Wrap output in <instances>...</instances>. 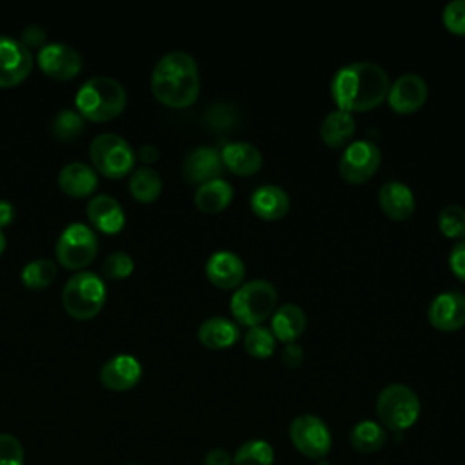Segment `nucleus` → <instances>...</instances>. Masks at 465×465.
I'll return each mask as SVG.
<instances>
[{"mask_svg": "<svg viewBox=\"0 0 465 465\" xmlns=\"http://www.w3.org/2000/svg\"><path fill=\"white\" fill-rule=\"evenodd\" d=\"M389 74L376 64L358 60L341 65L331 78V96L336 109L367 111L380 105L389 93Z\"/></svg>", "mask_w": 465, "mask_h": 465, "instance_id": "nucleus-1", "label": "nucleus"}, {"mask_svg": "<svg viewBox=\"0 0 465 465\" xmlns=\"http://www.w3.org/2000/svg\"><path fill=\"white\" fill-rule=\"evenodd\" d=\"M153 94L169 107H187L200 93V73L193 54L185 51L165 53L151 73Z\"/></svg>", "mask_w": 465, "mask_h": 465, "instance_id": "nucleus-2", "label": "nucleus"}, {"mask_svg": "<svg viewBox=\"0 0 465 465\" xmlns=\"http://www.w3.org/2000/svg\"><path fill=\"white\" fill-rule=\"evenodd\" d=\"M127 102L124 85L111 76L98 74L85 80L74 96L76 113L93 122H107L116 118Z\"/></svg>", "mask_w": 465, "mask_h": 465, "instance_id": "nucleus-3", "label": "nucleus"}, {"mask_svg": "<svg viewBox=\"0 0 465 465\" xmlns=\"http://www.w3.org/2000/svg\"><path fill=\"white\" fill-rule=\"evenodd\" d=\"M278 305V291L265 278L240 283L231 296V312L238 325H260Z\"/></svg>", "mask_w": 465, "mask_h": 465, "instance_id": "nucleus-4", "label": "nucleus"}, {"mask_svg": "<svg viewBox=\"0 0 465 465\" xmlns=\"http://www.w3.org/2000/svg\"><path fill=\"white\" fill-rule=\"evenodd\" d=\"M421 403L414 389L405 383H391L383 387L376 398V414L380 423L392 430L403 432L420 418Z\"/></svg>", "mask_w": 465, "mask_h": 465, "instance_id": "nucleus-5", "label": "nucleus"}, {"mask_svg": "<svg viewBox=\"0 0 465 465\" xmlns=\"http://www.w3.org/2000/svg\"><path fill=\"white\" fill-rule=\"evenodd\" d=\"M62 302L65 311L76 320L94 318L105 302V283L91 271H80L73 274L62 291Z\"/></svg>", "mask_w": 465, "mask_h": 465, "instance_id": "nucleus-6", "label": "nucleus"}, {"mask_svg": "<svg viewBox=\"0 0 465 465\" xmlns=\"http://www.w3.org/2000/svg\"><path fill=\"white\" fill-rule=\"evenodd\" d=\"M94 169L107 178L125 176L134 163V151L129 142L116 133L96 134L89 145Z\"/></svg>", "mask_w": 465, "mask_h": 465, "instance_id": "nucleus-7", "label": "nucleus"}, {"mask_svg": "<svg viewBox=\"0 0 465 465\" xmlns=\"http://www.w3.org/2000/svg\"><path fill=\"white\" fill-rule=\"evenodd\" d=\"M54 252L64 267L84 269L98 252V238L89 225L74 222L60 232Z\"/></svg>", "mask_w": 465, "mask_h": 465, "instance_id": "nucleus-8", "label": "nucleus"}, {"mask_svg": "<svg viewBox=\"0 0 465 465\" xmlns=\"http://www.w3.org/2000/svg\"><path fill=\"white\" fill-rule=\"evenodd\" d=\"M292 447L311 460H323L332 447V436L327 423L316 414H300L289 425Z\"/></svg>", "mask_w": 465, "mask_h": 465, "instance_id": "nucleus-9", "label": "nucleus"}, {"mask_svg": "<svg viewBox=\"0 0 465 465\" xmlns=\"http://www.w3.org/2000/svg\"><path fill=\"white\" fill-rule=\"evenodd\" d=\"M381 162L380 147L371 140H352L349 142L340 156L338 171L341 178L352 183L367 182Z\"/></svg>", "mask_w": 465, "mask_h": 465, "instance_id": "nucleus-10", "label": "nucleus"}, {"mask_svg": "<svg viewBox=\"0 0 465 465\" xmlns=\"http://www.w3.org/2000/svg\"><path fill=\"white\" fill-rule=\"evenodd\" d=\"M33 67V54L20 40L0 35V87L20 84Z\"/></svg>", "mask_w": 465, "mask_h": 465, "instance_id": "nucleus-11", "label": "nucleus"}, {"mask_svg": "<svg viewBox=\"0 0 465 465\" xmlns=\"http://www.w3.org/2000/svg\"><path fill=\"white\" fill-rule=\"evenodd\" d=\"M36 60L40 69L56 80H69L82 69L80 53L64 42L45 44L42 49H38Z\"/></svg>", "mask_w": 465, "mask_h": 465, "instance_id": "nucleus-12", "label": "nucleus"}, {"mask_svg": "<svg viewBox=\"0 0 465 465\" xmlns=\"http://www.w3.org/2000/svg\"><path fill=\"white\" fill-rule=\"evenodd\" d=\"M429 94V85L418 73H403L391 85L387 104L396 113H412L423 105Z\"/></svg>", "mask_w": 465, "mask_h": 465, "instance_id": "nucleus-13", "label": "nucleus"}, {"mask_svg": "<svg viewBox=\"0 0 465 465\" xmlns=\"http://www.w3.org/2000/svg\"><path fill=\"white\" fill-rule=\"evenodd\" d=\"M429 322L440 331H456L465 325V294L458 289L436 294L427 309Z\"/></svg>", "mask_w": 465, "mask_h": 465, "instance_id": "nucleus-14", "label": "nucleus"}, {"mask_svg": "<svg viewBox=\"0 0 465 465\" xmlns=\"http://www.w3.org/2000/svg\"><path fill=\"white\" fill-rule=\"evenodd\" d=\"M205 274L216 287L236 289L245 278V263L234 251L220 249L207 258Z\"/></svg>", "mask_w": 465, "mask_h": 465, "instance_id": "nucleus-15", "label": "nucleus"}, {"mask_svg": "<svg viewBox=\"0 0 465 465\" xmlns=\"http://www.w3.org/2000/svg\"><path fill=\"white\" fill-rule=\"evenodd\" d=\"M223 167L225 165L222 162V154L216 147L198 145L185 156L182 163V173L187 182L202 185L205 182L220 178Z\"/></svg>", "mask_w": 465, "mask_h": 465, "instance_id": "nucleus-16", "label": "nucleus"}, {"mask_svg": "<svg viewBox=\"0 0 465 465\" xmlns=\"http://www.w3.org/2000/svg\"><path fill=\"white\" fill-rule=\"evenodd\" d=\"M142 378V365L131 354H116L100 369V381L109 391H129Z\"/></svg>", "mask_w": 465, "mask_h": 465, "instance_id": "nucleus-17", "label": "nucleus"}, {"mask_svg": "<svg viewBox=\"0 0 465 465\" xmlns=\"http://www.w3.org/2000/svg\"><path fill=\"white\" fill-rule=\"evenodd\" d=\"M85 213L91 225L105 234H116L125 225V213L120 202L109 194H96L91 198Z\"/></svg>", "mask_w": 465, "mask_h": 465, "instance_id": "nucleus-18", "label": "nucleus"}, {"mask_svg": "<svg viewBox=\"0 0 465 465\" xmlns=\"http://www.w3.org/2000/svg\"><path fill=\"white\" fill-rule=\"evenodd\" d=\"M378 202L381 211L392 220H405L416 209V198L412 189L400 180H387L378 191Z\"/></svg>", "mask_w": 465, "mask_h": 465, "instance_id": "nucleus-19", "label": "nucleus"}, {"mask_svg": "<svg viewBox=\"0 0 465 465\" xmlns=\"http://www.w3.org/2000/svg\"><path fill=\"white\" fill-rule=\"evenodd\" d=\"M291 205L287 191L276 183H263L251 194V209L263 220L282 218Z\"/></svg>", "mask_w": 465, "mask_h": 465, "instance_id": "nucleus-20", "label": "nucleus"}, {"mask_svg": "<svg viewBox=\"0 0 465 465\" xmlns=\"http://www.w3.org/2000/svg\"><path fill=\"white\" fill-rule=\"evenodd\" d=\"M223 165L236 174H254L263 162L262 151L251 142H229L220 151Z\"/></svg>", "mask_w": 465, "mask_h": 465, "instance_id": "nucleus-21", "label": "nucleus"}, {"mask_svg": "<svg viewBox=\"0 0 465 465\" xmlns=\"http://www.w3.org/2000/svg\"><path fill=\"white\" fill-rule=\"evenodd\" d=\"M58 185L65 194L82 198L98 187V174L84 162H69L58 173Z\"/></svg>", "mask_w": 465, "mask_h": 465, "instance_id": "nucleus-22", "label": "nucleus"}, {"mask_svg": "<svg viewBox=\"0 0 465 465\" xmlns=\"http://www.w3.org/2000/svg\"><path fill=\"white\" fill-rule=\"evenodd\" d=\"M240 338V325L225 316L205 318L198 327V340L207 349H227Z\"/></svg>", "mask_w": 465, "mask_h": 465, "instance_id": "nucleus-23", "label": "nucleus"}, {"mask_svg": "<svg viewBox=\"0 0 465 465\" xmlns=\"http://www.w3.org/2000/svg\"><path fill=\"white\" fill-rule=\"evenodd\" d=\"M305 323V311L291 302L278 305L271 314V331L276 336V340H282L285 343L296 341L298 336L303 332Z\"/></svg>", "mask_w": 465, "mask_h": 465, "instance_id": "nucleus-24", "label": "nucleus"}, {"mask_svg": "<svg viewBox=\"0 0 465 465\" xmlns=\"http://www.w3.org/2000/svg\"><path fill=\"white\" fill-rule=\"evenodd\" d=\"M356 131V120L352 113L334 109L327 113L320 124V136L329 147L347 145Z\"/></svg>", "mask_w": 465, "mask_h": 465, "instance_id": "nucleus-25", "label": "nucleus"}, {"mask_svg": "<svg viewBox=\"0 0 465 465\" xmlns=\"http://www.w3.org/2000/svg\"><path fill=\"white\" fill-rule=\"evenodd\" d=\"M232 196H234V189L231 182L220 176L198 185L194 193V203L203 213H218L231 203Z\"/></svg>", "mask_w": 465, "mask_h": 465, "instance_id": "nucleus-26", "label": "nucleus"}, {"mask_svg": "<svg viewBox=\"0 0 465 465\" xmlns=\"http://www.w3.org/2000/svg\"><path fill=\"white\" fill-rule=\"evenodd\" d=\"M349 440L354 450L361 454H372L387 443V430L380 421L361 420L352 425Z\"/></svg>", "mask_w": 465, "mask_h": 465, "instance_id": "nucleus-27", "label": "nucleus"}, {"mask_svg": "<svg viewBox=\"0 0 465 465\" xmlns=\"http://www.w3.org/2000/svg\"><path fill=\"white\" fill-rule=\"evenodd\" d=\"M129 191L138 202H154L162 193V178L158 171L149 165L138 167L129 178Z\"/></svg>", "mask_w": 465, "mask_h": 465, "instance_id": "nucleus-28", "label": "nucleus"}, {"mask_svg": "<svg viewBox=\"0 0 465 465\" xmlns=\"http://www.w3.org/2000/svg\"><path fill=\"white\" fill-rule=\"evenodd\" d=\"M274 449L269 441L254 438L243 441L232 454V465H272Z\"/></svg>", "mask_w": 465, "mask_h": 465, "instance_id": "nucleus-29", "label": "nucleus"}, {"mask_svg": "<svg viewBox=\"0 0 465 465\" xmlns=\"http://www.w3.org/2000/svg\"><path fill=\"white\" fill-rule=\"evenodd\" d=\"M56 263L49 258H36L22 267L20 278L25 287L38 291L47 287L56 278Z\"/></svg>", "mask_w": 465, "mask_h": 465, "instance_id": "nucleus-30", "label": "nucleus"}, {"mask_svg": "<svg viewBox=\"0 0 465 465\" xmlns=\"http://www.w3.org/2000/svg\"><path fill=\"white\" fill-rule=\"evenodd\" d=\"M243 347L251 356L256 358H267L276 349V336L272 334L271 327L260 323L249 327V331L243 334Z\"/></svg>", "mask_w": 465, "mask_h": 465, "instance_id": "nucleus-31", "label": "nucleus"}, {"mask_svg": "<svg viewBox=\"0 0 465 465\" xmlns=\"http://www.w3.org/2000/svg\"><path fill=\"white\" fill-rule=\"evenodd\" d=\"M438 227L449 238H465V207L447 203L438 213Z\"/></svg>", "mask_w": 465, "mask_h": 465, "instance_id": "nucleus-32", "label": "nucleus"}, {"mask_svg": "<svg viewBox=\"0 0 465 465\" xmlns=\"http://www.w3.org/2000/svg\"><path fill=\"white\" fill-rule=\"evenodd\" d=\"M51 131L58 140H73L84 131V118L73 109H62L54 114Z\"/></svg>", "mask_w": 465, "mask_h": 465, "instance_id": "nucleus-33", "label": "nucleus"}, {"mask_svg": "<svg viewBox=\"0 0 465 465\" xmlns=\"http://www.w3.org/2000/svg\"><path fill=\"white\" fill-rule=\"evenodd\" d=\"M134 269V262L127 252L114 251L105 256L102 263V274L111 280H124L127 278Z\"/></svg>", "mask_w": 465, "mask_h": 465, "instance_id": "nucleus-34", "label": "nucleus"}, {"mask_svg": "<svg viewBox=\"0 0 465 465\" xmlns=\"http://www.w3.org/2000/svg\"><path fill=\"white\" fill-rule=\"evenodd\" d=\"M445 27L454 35H465V0H450L441 11Z\"/></svg>", "mask_w": 465, "mask_h": 465, "instance_id": "nucleus-35", "label": "nucleus"}, {"mask_svg": "<svg viewBox=\"0 0 465 465\" xmlns=\"http://www.w3.org/2000/svg\"><path fill=\"white\" fill-rule=\"evenodd\" d=\"M0 465H24V447L9 432H0Z\"/></svg>", "mask_w": 465, "mask_h": 465, "instance_id": "nucleus-36", "label": "nucleus"}, {"mask_svg": "<svg viewBox=\"0 0 465 465\" xmlns=\"http://www.w3.org/2000/svg\"><path fill=\"white\" fill-rule=\"evenodd\" d=\"M449 267L461 282H465V238L452 245L449 252Z\"/></svg>", "mask_w": 465, "mask_h": 465, "instance_id": "nucleus-37", "label": "nucleus"}, {"mask_svg": "<svg viewBox=\"0 0 465 465\" xmlns=\"http://www.w3.org/2000/svg\"><path fill=\"white\" fill-rule=\"evenodd\" d=\"M27 49L29 47H44L45 45V31L36 25V24H31L27 25L24 31H22V40H20Z\"/></svg>", "mask_w": 465, "mask_h": 465, "instance_id": "nucleus-38", "label": "nucleus"}, {"mask_svg": "<svg viewBox=\"0 0 465 465\" xmlns=\"http://www.w3.org/2000/svg\"><path fill=\"white\" fill-rule=\"evenodd\" d=\"M303 347L298 345L296 341H291V343H285L283 351H282V361L287 365V367H298L302 365L303 361Z\"/></svg>", "mask_w": 465, "mask_h": 465, "instance_id": "nucleus-39", "label": "nucleus"}, {"mask_svg": "<svg viewBox=\"0 0 465 465\" xmlns=\"http://www.w3.org/2000/svg\"><path fill=\"white\" fill-rule=\"evenodd\" d=\"M203 465H232V456L229 454V450L216 447L205 454Z\"/></svg>", "mask_w": 465, "mask_h": 465, "instance_id": "nucleus-40", "label": "nucleus"}, {"mask_svg": "<svg viewBox=\"0 0 465 465\" xmlns=\"http://www.w3.org/2000/svg\"><path fill=\"white\" fill-rule=\"evenodd\" d=\"M15 214H16L15 205L9 200L0 198V227L9 225L15 220Z\"/></svg>", "mask_w": 465, "mask_h": 465, "instance_id": "nucleus-41", "label": "nucleus"}, {"mask_svg": "<svg viewBox=\"0 0 465 465\" xmlns=\"http://www.w3.org/2000/svg\"><path fill=\"white\" fill-rule=\"evenodd\" d=\"M158 154H160V151H158V149H156V145H153V143H145V145H142V147H140V151H138L140 160H143V162H147V163L156 162Z\"/></svg>", "mask_w": 465, "mask_h": 465, "instance_id": "nucleus-42", "label": "nucleus"}, {"mask_svg": "<svg viewBox=\"0 0 465 465\" xmlns=\"http://www.w3.org/2000/svg\"><path fill=\"white\" fill-rule=\"evenodd\" d=\"M4 249H5V236H4V232L0 231V254L4 252Z\"/></svg>", "mask_w": 465, "mask_h": 465, "instance_id": "nucleus-43", "label": "nucleus"}]
</instances>
